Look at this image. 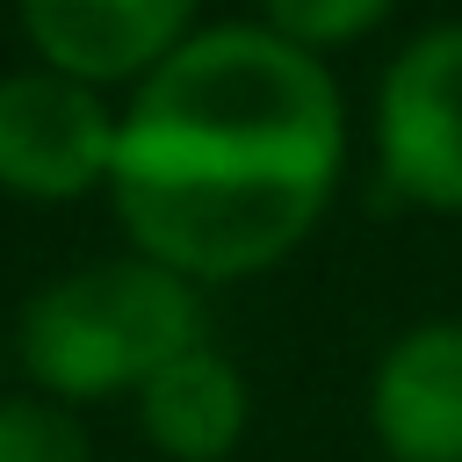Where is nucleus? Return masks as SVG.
<instances>
[{
	"mask_svg": "<svg viewBox=\"0 0 462 462\" xmlns=\"http://www.w3.org/2000/svg\"><path fill=\"white\" fill-rule=\"evenodd\" d=\"M368 426L390 462H462V325L426 318L390 339L368 383Z\"/></svg>",
	"mask_w": 462,
	"mask_h": 462,
	"instance_id": "obj_6",
	"label": "nucleus"
},
{
	"mask_svg": "<svg viewBox=\"0 0 462 462\" xmlns=\"http://www.w3.org/2000/svg\"><path fill=\"white\" fill-rule=\"evenodd\" d=\"M195 339H202L195 282L144 253L72 267V274L43 282L14 318V354H22L29 383L58 404L144 390Z\"/></svg>",
	"mask_w": 462,
	"mask_h": 462,
	"instance_id": "obj_2",
	"label": "nucleus"
},
{
	"mask_svg": "<svg viewBox=\"0 0 462 462\" xmlns=\"http://www.w3.org/2000/svg\"><path fill=\"white\" fill-rule=\"evenodd\" d=\"M137 419H144V440L159 455H173V462H224L245 440L253 397H245L238 361L217 354L209 339H195L188 354H173L137 390Z\"/></svg>",
	"mask_w": 462,
	"mask_h": 462,
	"instance_id": "obj_7",
	"label": "nucleus"
},
{
	"mask_svg": "<svg viewBox=\"0 0 462 462\" xmlns=\"http://www.w3.org/2000/svg\"><path fill=\"white\" fill-rule=\"evenodd\" d=\"M116 108L72 72H0V188L22 202H79L116 173Z\"/></svg>",
	"mask_w": 462,
	"mask_h": 462,
	"instance_id": "obj_4",
	"label": "nucleus"
},
{
	"mask_svg": "<svg viewBox=\"0 0 462 462\" xmlns=\"http://www.w3.org/2000/svg\"><path fill=\"white\" fill-rule=\"evenodd\" d=\"M346 108L318 51L217 22L166 51L116 123V217L188 282H245L289 260L339 180Z\"/></svg>",
	"mask_w": 462,
	"mask_h": 462,
	"instance_id": "obj_1",
	"label": "nucleus"
},
{
	"mask_svg": "<svg viewBox=\"0 0 462 462\" xmlns=\"http://www.w3.org/2000/svg\"><path fill=\"white\" fill-rule=\"evenodd\" d=\"M36 58L87 87L144 79L166 51L195 36L202 0H14Z\"/></svg>",
	"mask_w": 462,
	"mask_h": 462,
	"instance_id": "obj_5",
	"label": "nucleus"
},
{
	"mask_svg": "<svg viewBox=\"0 0 462 462\" xmlns=\"http://www.w3.org/2000/svg\"><path fill=\"white\" fill-rule=\"evenodd\" d=\"M397 0H260L267 29L303 43V51H339V43H361Z\"/></svg>",
	"mask_w": 462,
	"mask_h": 462,
	"instance_id": "obj_9",
	"label": "nucleus"
},
{
	"mask_svg": "<svg viewBox=\"0 0 462 462\" xmlns=\"http://www.w3.org/2000/svg\"><path fill=\"white\" fill-rule=\"evenodd\" d=\"M375 166L383 195L462 217V22L411 36L375 87Z\"/></svg>",
	"mask_w": 462,
	"mask_h": 462,
	"instance_id": "obj_3",
	"label": "nucleus"
},
{
	"mask_svg": "<svg viewBox=\"0 0 462 462\" xmlns=\"http://www.w3.org/2000/svg\"><path fill=\"white\" fill-rule=\"evenodd\" d=\"M0 462H94L72 404L58 397H7L0 404Z\"/></svg>",
	"mask_w": 462,
	"mask_h": 462,
	"instance_id": "obj_8",
	"label": "nucleus"
}]
</instances>
